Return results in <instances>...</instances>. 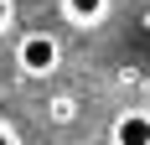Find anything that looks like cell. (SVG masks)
Instances as JSON below:
<instances>
[{
	"label": "cell",
	"mask_w": 150,
	"mask_h": 145,
	"mask_svg": "<svg viewBox=\"0 0 150 145\" xmlns=\"http://www.w3.org/2000/svg\"><path fill=\"white\" fill-rule=\"evenodd\" d=\"M11 21H16V0H0V31H11Z\"/></svg>",
	"instance_id": "cell-5"
},
{
	"label": "cell",
	"mask_w": 150,
	"mask_h": 145,
	"mask_svg": "<svg viewBox=\"0 0 150 145\" xmlns=\"http://www.w3.org/2000/svg\"><path fill=\"white\" fill-rule=\"evenodd\" d=\"M109 145H150V114L145 109H124L109 124Z\"/></svg>",
	"instance_id": "cell-2"
},
{
	"label": "cell",
	"mask_w": 150,
	"mask_h": 145,
	"mask_svg": "<svg viewBox=\"0 0 150 145\" xmlns=\"http://www.w3.org/2000/svg\"><path fill=\"white\" fill-rule=\"evenodd\" d=\"M0 145H21V140L11 135V124H5V119H0Z\"/></svg>",
	"instance_id": "cell-6"
},
{
	"label": "cell",
	"mask_w": 150,
	"mask_h": 145,
	"mask_svg": "<svg viewBox=\"0 0 150 145\" xmlns=\"http://www.w3.org/2000/svg\"><path fill=\"white\" fill-rule=\"evenodd\" d=\"M16 68L26 72V78H52L62 68V42L52 31H26L16 42Z\"/></svg>",
	"instance_id": "cell-1"
},
{
	"label": "cell",
	"mask_w": 150,
	"mask_h": 145,
	"mask_svg": "<svg viewBox=\"0 0 150 145\" xmlns=\"http://www.w3.org/2000/svg\"><path fill=\"white\" fill-rule=\"evenodd\" d=\"M47 119H52V124H73L78 119V99L73 93H52V99H47Z\"/></svg>",
	"instance_id": "cell-4"
},
{
	"label": "cell",
	"mask_w": 150,
	"mask_h": 145,
	"mask_svg": "<svg viewBox=\"0 0 150 145\" xmlns=\"http://www.w3.org/2000/svg\"><path fill=\"white\" fill-rule=\"evenodd\" d=\"M57 11L67 26H98L109 16V0H57Z\"/></svg>",
	"instance_id": "cell-3"
}]
</instances>
